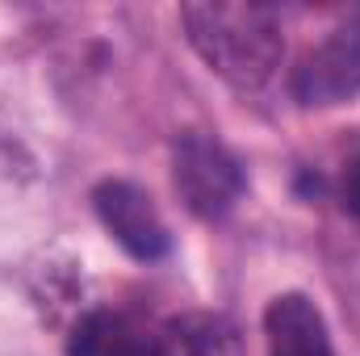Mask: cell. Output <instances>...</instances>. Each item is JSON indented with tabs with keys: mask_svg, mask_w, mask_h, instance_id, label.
<instances>
[{
	"mask_svg": "<svg viewBox=\"0 0 360 356\" xmlns=\"http://www.w3.org/2000/svg\"><path fill=\"white\" fill-rule=\"evenodd\" d=\"M180 21L193 51L235 89H264L285 55L281 13L256 0H201L184 4Z\"/></svg>",
	"mask_w": 360,
	"mask_h": 356,
	"instance_id": "obj_1",
	"label": "cell"
},
{
	"mask_svg": "<svg viewBox=\"0 0 360 356\" xmlns=\"http://www.w3.org/2000/svg\"><path fill=\"white\" fill-rule=\"evenodd\" d=\"M172 180L180 201L197 218H222L243 197V168L239 160L210 134H184L172 151Z\"/></svg>",
	"mask_w": 360,
	"mask_h": 356,
	"instance_id": "obj_2",
	"label": "cell"
},
{
	"mask_svg": "<svg viewBox=\"0 0 360 356\" xmlns=\"http://www.w3.org/2000/svg\"><path fill=\"white\" fill-rule=\"evenodd\" d=\"M360 92V8L344 13L331 34L306 51L293 72V96L302 105H340Z\"/></svg>",
	"mask_w": 360,
	"mask_h": 356,
	"instance_id": "obj_3",
	"label": "cell"
},
{
	"mask_svg": "<svg viewBox=\"0 0 360 356\" xmlns=\"http://www.w3.org/2000/svg\"><path fill=\"white\" fill-rule=\"evenodd\" d=\"M92 205H96L105 231H109L134 260H160V256L172 248L168 227H164L155 201H151L139 184H130V180H105V184H96Z\"/></svg>",
	"mask_w": 360,
	"mask_h": 356,
	"instance_id": "obj_4",
	"label": "cell"
},
{
	"mask_svg": "<svg viewBox=\"0 0 360 356\" xmlns=\"http://www.w3.org/2000/svg\"><path fill=\"white\" fill-rule=\"evenodd\" d=\"M269 356H335L319 306L302 293H281L264 310Z\"/></svg>",
	"mask_w": 360,
	"mask_h": 356,
	"instance_id": "obj_5",
	"label": "cell"
},
{
	"mask_svg": "<svg viewBox=\"0 0 360 356\" xmlns=\"http://www.w3.org/2000/svg\"><path fill=\"white\" fill-rule=\"evenodd\" d=\"M160 327L139 323L122 310H92L76 323L68 356H155Z\"/></svg>",
	"mask_w": 360,
	"mask_h": 356,
	"instance_id": "obj_6",
	"label": "cell"
},
{
	"mask_svg": "<svg viewBox=\"0 0 360 356\" xmlns=\"http://www.w3.org/2000/svg\"><path fill=\"white\" fill-rule=\"evenodd\" d=\"M155 356H243L239 331L222 314H180L155 336Z\"/></svg>",
	"mask_w": 360,
	"mask_h": 356,
	"instance_id": "obj_7",
	"label": "cell"
},
{
	"mask_svg": "<svg viewBox=\"0 0 360 356\" xmlns=\"http://www.w3.org/2000/svg\"><path fill=\"white\" fill-rule=\"evenodd\" d=\"M340 205H344L352 218H360V160L348 164V172L340 180Z\"/></svg>",
	"mask_w": 360,
	"mask_h": 356,
	"instance_id": "obj_8",
	"label": "cell"
}]
</instances>
